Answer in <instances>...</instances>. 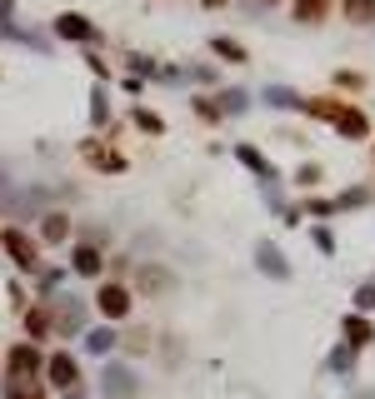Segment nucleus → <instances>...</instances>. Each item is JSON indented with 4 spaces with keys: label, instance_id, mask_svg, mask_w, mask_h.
Returning a JSON list of instances; mask_svg holds the SVG:
<instances>
[{
    "label": "nucleus",
    "instance_id": "6",
    "mask_svg": "<svg viewBox=\"0 0 375 399\" xmlns=\"http://www.w3.org/2000/svg\"><path fill=\"white\" fill-rule=\"evenodd\" d=\"M6 250H11L20 265H35V250L25 245V235H16V230H11V235H6Z\"/></svg>",
    "mask_w": 375,
    "mask_h": 399
},
{
    "label": "nucleus",
    "instance_id": "2",
    "mask_svg": "<svg viewBox=\"0 0 375 399\" xmlns=\"http://www.w3.org/2000/svg\"><path fill=\"white\" fill-rule=\"evenodd\" d=\"M56 35H66V40H95V30H90L80 15H61V20H56Z\"/></svg>",
    "mask_w": 375,
    "mask_h": 399
},
{
    "label": "nucleus",
    "instance_id": "17",
    "mask_svg": "<svg viewBox=\"0 0 375 399\" xmlns=\"http://www.w3.org/2000/svg\"><path fill=\"white\" fill-rule=\"evenodd\" d=\"M210 6H221V0H210Z\"/></svg>",
    "mask_w": 375,
    "mask_h": 399
},
{
    "label": "nucleus",
    "instance_id": "9",
    "mask_svg": "<svg viewBox=\"0 0 375 399\" xmlns=\"http://www.w3.org/2000/svg\"><path fill=\"white\" fill-rule=\"evenodd\" d=\"M75 324H80V305L66 300V305H61V329H75Z\"/></svg>",
    "mask_w": 375,
    "mask_h": 399
},
{
    "label": "nucleus",
    "instance_id": "5",
    "mask_svg": "<svg viewBox=\"0 0 375 399\" xmlns=\"http://www.w3.org/2000/svg\"><path fill=\"white\" fill-rule=\"evenodd\" d=\"M331 115H336V125H340V135H365L370 125L360 120V115H350V110H331Z\"/></svg>",
    "mask_w": 375,
    "mask_h": 399
},
{
    "label": "nucleus",
    "instance_id": "7",
    "mask_svg": "<svg viewBox=\"0 0 375 399\" xmlns=\"http://www.w3.org/2000/svg\"><path fill=\"white\" fill-rule=\"evenodd\" d=\"M50 379H56V384H75V365L66 355H56V360H50Z\"/></svg>",
    "mask_w": 375,
    "mask_h": 399
},
{
    "label": "nucleus",
    "instance_id": "10",
    "mask_svg": "<svg viewBox=\"0 0 375 399\" xmlns=\"http://www.w3.org/2000/svg\"><path fill=\"white\" fill-rule=\"evenodd\" d=\"M111 345H116V334H111V329H95V334H90V350H95V355H105Z\"/></svg>",
    "mask_w": 375,
    "mask_h": 399
},
{
    "label": "nucleus",
    "instance_id": "14",
    "mask_svg": "<svg viewBox=\"0 0 375 399\" xmlns=\"http://www.w3.org/2000/svg\"><path fill=\"white\" fill-rule=\"evenodd\" d=\"M216 50L226 55V61H240V55H245V50H240V45H230V40H216Z\"/></svg>",
    "mask_w": 375,
    "mask_h": 399
},
{
    "label": "nucleus",
    "instance_id": "8",
    "mask_svg": "<svg viewBox=\"0 0 375 399\" xmlns=\"http://www.w3.org/2000/svg\"><path fill=\"white\" fill-rule=\"evenodd\" d=\"M320 11H326V0H300V6H295V20H315Z\"/></svg>",
    "mask_w": 375,
    "mask_h": 399
},
{
    "label": "nucleus",
    "instance_id": "12",
    "mask_svg": "<svg viewBox=\"0 0 375 399\" xmlns=\"http://www.w3.org/2000/svg\"><path fill=\"white\" fill-rule=\"evenodd\" d=\"M75 265H80V270H85V274H95V265H100V255H95V250H90V245H85V250H80V255H75Z\"/></svg>",
    "mask_w": 375,
    "mask_h": 399
},
{
    "label": "nucleus",
    "instance_id": "11",
    "mask_svg": "<svg viewBox=\"0 0 375 399\" xmlns=\"http://www.w3.org/2000/svg\"><path fill=\"white\" fill-rule=\"evenodd\" d=\"M240 160L255 170V175H265V160H260V150H250V145H240Z\"/></svg>",
    "mask_w": 375,
    "mask_h": 399
},
{
    "label": "nucleus",
    "instance_id": "3",
    "mask_svg": "<svg viewBox=\"0 0 375 399\" xmlns=\"http://www.w3.org/2000/svg\"><path fill=\"white\" fill-rule=\"evenodd\" d=\"M255 260H260L265 270H271L276 279H290V270H285V260L276 255V245H265V240H260V245H255Z\"/></svg>",
    "mask_w": 375,
    "mask_h": 399
},
{
    "label": "nucleus",
    "instance_id": "15",
    "mask_svg": "<svg viewBox=\"0 0 375 399\" xmlns=\"http://www.w3.org/2000/svg\"><path fill=\"white\" fill-rule=\"evenodd\" d=\"M365 15H375V0H370V6H365V0H355V6H350V20H365Z\"/></svg>",
    "mask_w": 375,
    "mask_h": 399
},
{
    "label": "nucleus",
    "instance_id": "16",
    "mask_svg": "<svg viewBox=\"0 0 375 399\" xmlns=\"http://www.w3.org/2000/svg\"><path fill=\"white\" fill-rule=\"evenodd\" d=\"M355 300H360V305H365V310H375V290H360V295H355Z\"/></svg>",
    "mask_w": 375,
    "mask_h": 399
},
{
    "label": "nucleus",
    "instance_id": "4",
    "mask_svg": "<svg viewBox=\"0 0 375 399\" xmlns=\"http://www.w3.org/2000/svg\"><path fill=\"white\" fill-rule=\"evenodd\" d=\"M105 389H111V394H135V374H125L121 365H111V369H105Z\"/></svg>",
    "mask_w": 375,
    "mask_h": 399
},
{
    "label": "nucleus",
    "instance_id": "13",
    "mask_svg": "<svg viewBox=\"0 0 375 399\" xmlns=\"http://www.w3.org/2000/svg\"><path fill=\"white\" fill-rule=\"evenodd\" d=\"M331 365H336V374H345V369H350V345H340V350L331 355Z\"/></svg>",
    "mask_w": 375,
    "mask_h": 399
},
{
    "label": "nucleus",
    "instance_id": "1",
    "mask_svg": "<svg viewBox=\"0 0 375 399\" xmlns=\"http://www.w3.org/2000/svg\"><path fill=\"white\" fill-rule=\"evenodd\" d=\"M125 305H130V295L121 290V284H105V290H100V310H105V315H116V319H121Z\"/></svg>",
    "mask_w": 375,
    "mask_h": 399
}]
</instances>
